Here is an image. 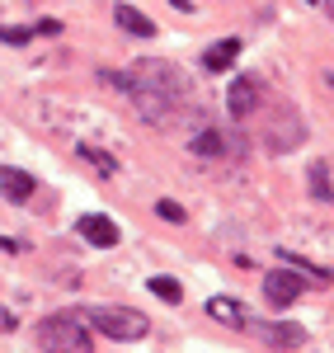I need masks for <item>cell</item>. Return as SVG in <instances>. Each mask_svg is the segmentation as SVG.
<instances>
[{"instance_id": "cell-3", "label": "cell", "mask_w": 334, "mask_h": 353, "mask_svg": "<svg viewBox=\"0 0 334 353\" xmlns=\"http://www.w3.org/2000/svg\"><path fill=\"white\" fill-rule=\"evenodd\" d=\"M81 316H85L90 330H99L104 339H118V344H132V339H146L151 334V321L141 311H132V306H90Z\"/></svg>"}, {"instance_id": "cell-17", "label": "cell", "mask_w": 334, "mask_h": 353, "mask_svg": "<svg viewBox=\"0 0 334 353\" xmlns=\"http://www.w3.org/2000/svg\"><path fill=\"white\" fill-rule=\"evenodd\" d=\"M156 212H160L165 221H184V208H179V203H169V198H160V203H156Z\"/></svg>"}, {"instance_id": "cell-18", "label": "cell", "mask_w": 334, "mask_h": 353, "mask_svg": "<svg viewBox=\"0 0 334 353\" xmlns=\"http://www.w3.org/2000/svg\"><path fill=\"white\" fill-rule=\"evenodd\" d=\"M10 330H14V316H10V311L0 306V334H10Z\"/></svg>"}, {"instance_id": "cell-1", "label": "cell", "mask_w": 334, "mask_h": 353, "mask_svg": "<svg viewBox=\"0 0 334 353\" xmlns=\"http://www.w3.org/2000/svg\"><path fill=\"white\" fill-rule=\"evenodd\" d=\"M99 81L118 85L123 94H132L141 118H151V123H165L174 113V104L184 99V90H189L184 71L169 66V61H137L132 71H99Z\"/></svg>"}, {"instance_id": "cell-11", "label": "cell", "mask_w": 334, "mask_h": 353, "mask_svg": "<svg viewBox=\"0 0 334 353\" xmlns=\"http://www.w3.org/2000/svg\"><path fill=\"white\" fill-rule=\"evenodd\" d=\"M113 19H118L123 33H132V38H156V24L141 14L137 5H113Z\"/></svg>"}, {"instance_id": "cell-10", "label": "cell", "mask_w": 334, "mask_h": 353, "mask_svg": "<svg viewBox=\"0 0 334 353\" xmlns=\"http://www.w3.org/2000/svg\"><path fill=\"white\" fill-rule=\"evenodd\" d=\"M207 316H212L217 325H231V330H245V321H250V311L236 297H212L207 301Z\"/></svg>"}, {"instance_id": "cell-9", "label": "cell", "mask_w": 334, "mask_h": 353, "mask_svg": "<svg viewBox=\"0 0 334 353\" xmlns=\"http://www.w3.org/2000/svg\"><path fill=\"white\" fill-rule=\"evenodd\" d=\"M52 33H61L56 19H38L33 28H5L0 24V43H5V48H24V43H33V38H52Z\"/></svg>"}, {"instance_id": "cell-14", "label": "cell", "mask_w": 334, "mask_h": 353, "mask_svg": "<svg viewBox=\"0 0 334 353\" xmlns=\"http://www.w3.org/2000/svg\"><path fill=\"white\" fill-rule=\"evenodd\" d=\"M146 288H151V292H156L160 301H169V306H179V301H184V288H179L169 273H156V278H146Z\"/></svg>"}, {"instance_id": "cell-13", "label": "cell", "mask_w": 334, "mask_h": 353, "mask_svg": "<svg viewBox=\"0 0 334 353\" xmlns=\"http://www.w3.org/2000/svg\"><path fill=\"white\" fill-rule=\"evenodd\" d=\"M189 146H194V156H226V151H231V141H226L212 123H207V132H198Z\"/></svg>"}, {"instance_id": "cell-12", "label": "cell", "mask_w": 334, "mask_h": 353, "mask_svg": "<svg viewBox=\"0 0 334 353\" xmlns=\"http://www.w3.org/2000/svg\"><path fill=\"white\" fill-rule=\"evenodd\" d=\"M240 48H245L240 38H222V43H212V48L202 52V66H207V71H226V66L240 57Z\"/></svg>"}, {"instance_id": "cell-5", "label": "cell", "mask_w": 334, "mask_h": 353, "mask_svg": "<svg viewBox=\"0 0 334 353\" xmlns=\"http://www.w3.org/2000/svg\"><path fill=\"white\" fill-rule=\"evenodd\" d=\"M245 334H259L264 344H273V349H302L306 344V330L292 325V321H245Z\"/></svg>"}, {"instance_id": "cell-6", "label": "cell", "mask_w": 334, "mask_h": 353, "mask_svg": "<svg viewBox=\"0 0 334 353\" xmlns=\"http://www.w3.org/2000/svg\"><path fill=\"white\" fill-rule=\"evenodd\" d=\"M259 90H264V85L254 81V76H236V81H231V90H226V113H231V123H245V118L259 109V99H264Z\"/></svg>"}, {"instance_id": "cell-2", "label": "cell", "mask_w": 334, "mask_h": 353, "mask_svg": "<svg viewBox=\"0 0 334 353\" xmlns=\"http://www.w3.org/2000/svg\"><path fill=\"white\" fill-rule=\"evenodd\" d=\"M33 339H38L43 353H94V339H90V325H85L81 311L43 316L38 330H33Z\"/></svg>"}, {"instance_id": "cell-19", "label": "cell", "mask_w": 334, "mask_h": 353, "mask_svg": "<svg viewBox=\"0 0 334 353\" xmlns=\"http://www.w3.org/2000/svg\"><path fill=\"white\" fill-rule=\"evenodd\" d=\"M315 5H320V10H325V14L334 19V0H315Z\"/></svg>"}, {"instance_id": "cell-16", "label": "cell", "mask_w": 334, "mask_h": 353, "mask_svg": "<svg viewBox=\"0 0 334 353\" xmlns=\"http://www.w3.org/2000/svg\"><path fill=\"white\" fill-rule=\"evenodd\" d=\"M81 161H90L104 179H113L118 174V165H113V156H104V151H94V146H81Z\"/></svg>"}, {"instance_id": "cell-7", "label": "cell", "mask_w": 334, "mask_h": 353, "mask_svg": "<svg viewBox=\"0 0 334 353\" xmlns=\"http://www.w3.org/2000/svg\"><path fill=\"white\" fill-rule=\"evenodd\" d=\"M76 236H85V241L94 245V250H113V245L123 241L118 221H113V217H104V212H85V217L76 221Z\"/></svg>"}, {"instance_id": "cell-20", "label": "cell", "mask_w": 334, "mask_h": 353, "mask_svg": "<svg viewBox=\"0 0 334 353\" xmlns=\"http://www.w3.org/2000/svg\"><path fill=\"white\" fill-rule=\"evenodd\" d=\"M325 81H330V90H334V76H325Z\"/></svg>"}, {"instance_id": "cell-4", "label": "cell", "mask_w": 334, "mask_h": 353, "mask_svg": "<svg viewBox=\"0 0 334 353\" xmlns=\"http://www.w3.org/2000/svg\"><path fill=\"white\" fill-rule=\"evenodd\" d=\"M306 288H311V278L302 269H292V264H278V269L264 273V301H269L273 311H287Z\"/></svg>"}, {"instance_id": "cell-15", "label": "cell", "mask_w": 334, "mask_h": 353, "mask_svg": "<svg viewBox=\"0 0 334 353\" xmlns=\"http://www.w3.org/2000/svg\"><path fill=\"white\" fill-rule=\"evenodd\" d=\"M311 193H315V198H325V203H334V179H330V165H315V170H311Z\"/></svg>"}, {"instance_id": "cell-8", "label": "cell", "mask_w": 334, "mask_h": 353, "mask_svg": "<svg viewBox=\"0 0 334 353\" xmlns=\"http://www.w3.org/2000/svg\"><path fill=\"white\" fill-rule=\"evenodd\" d=\"M0 189H5V198H10V203H28V198L38 193V184H33V174H24V170L0 165Z\"/></svg>"}]
</instances>
